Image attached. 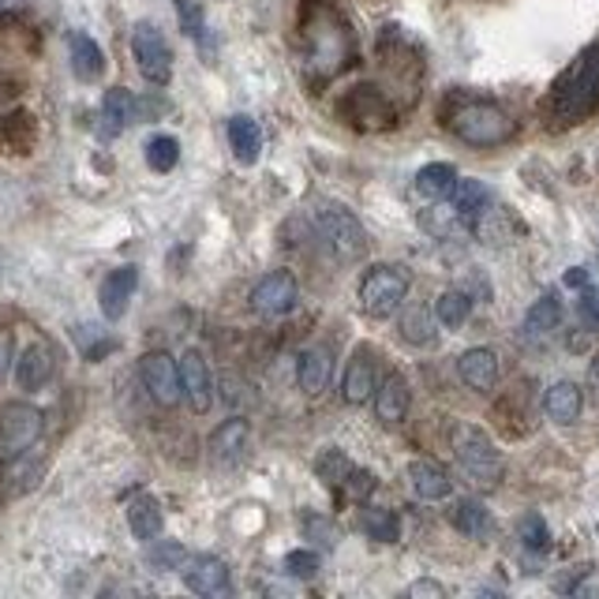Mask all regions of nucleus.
<instances>
[{
	"instance_id": "27",
	"label": "nucleus",
	"mask_w": 599,
	"mask_h": 599,
	"mask_svg": "<svg viewBox=\"0 0 599 599\" xmlns=\"http://www.w3.org/2000/svg\"><path fill=\"white\" fill-rule=\"evenodd\" d=\"M161 521H166V517H161V502L154 495H139L128 502V529L135 540H143V543L158 540Z\"/></svg>"
},
{
	"instance_id": "37",
	"label": "nucleus",
	"mask_w": 599,
	"mask_h": 599,
	"mask_svg": "<svg viewBox=\"0 0 599 599\" xmlns=\"http://www.w3.org/2000/svg\"><path fill=\"white\" fill-rule=\"evenodd\" d=\"M177 161H180V143L172 139V135H154V139L147 143V166L154 172L177 169Z\"/></svg>"
},
{
	"instance_id": "33",
	"label": "nucleus",
	"mask_w": 599,
	"mask_h": 599,
	"mask_svg": "<svg viewBox=\"0 0 599 599\" xmlns=\"http://www.w3.org/2000/svg\"><path fill=\"white\" fill-rule=\"evenodd\" d=\"M42 476V461L31 457V450L15 453V457H8L4 465V484L12 487V491H26V487H34Z\"/></svg>"
},
{
	"instance_id": "38",
	"label": "nucleus",
	"mask_w": 599,
	"mask_h": 599,
	"mask_svg": "<svg viewBox=\"0 0 599 599\" xmlns=\"http://www.w3.org/2000/svg\"><path fill=\"white\" fill-rule=\"evenodd\" d=\"M517 535H521V543H524L529 551H547V547H551L547 521H543L540 513H524L521 521H517Z\"/></svg>"
},
{
	"instance_id": "7",
	"label": "nucleus",
	"mask_w": 599,
	"mask_h": 599,
	"mask_svg": "<svg viewBox=\"0 0 599 599\" xmlns=\"http://www.w3.org/2000/svg\"><path fill=\"white\" fill-rule=\"evenodd\" d=\"M42 431H45L42 408L26 402H8L0 408V457H15L23 450H34Z\"/></svg>"
},
{
	"instance_id": "40",
	"label": "nucleus",
	"mask_w": 599,
	"mask_h": 599,
	"mask_svg": "<svg viewBox=\"0 0 599 599\" xmlns=\"http://www.w3.org/2000/svg\"><path fill=\"white\" fill-rule=\"evenodd\" d=\"M285 569L300 580H312L315 574H319V555H315V551H289Z\"/></svg>"
},
{
	"instance_id": "1",
	"label": "nucleus",
	"mask_w": 599,
	"mask_h": 599,
	"mask_svg": "<svg viewBox=\"0 0 599 599\" xmlns=\"http://www.w3.org/2000/svg\"><path fill=\"white\" fill-rule=\"evenodd\" d=\"M300 49L307 83L323 87L357 60V31L330 0H300Z\"/></svg>"
},
{
	"instance_id": "5",
	"label": "nucleus",
	"mask_w": 599,
	"mask_h": 599,
	"mask_svg": "<svg viewBox=\"0 0 599 599\" xmlns=\"http://www.w3.org/2000/svg\"><path fill=\"white\" fill-rule=\"evenodd\" d=\"M408 270L405 267H371L360 281V307L371 319H389L408 296Z\"/></svg>"
},
{
	"instance_id": "35",
	"label": "nucleus",
	"mask_w": 599,
	"mask_h": 599,
	"mask_svg": "<svg viewBox=\"0 0 599 599\" xmlns=\"http://www.w3.org/2000/svg\"><path fill=\"white\" fill-rule=\"evenodd\" d=\"M349 472H352V461L334 447L323 450L319 461H315V476H319L326 487H341L344 479H349Z\"/></svg>"
},
{
	"instance_id": "12",
	"label": "nucleus",
	"mask_w": 599,
	"mask_h": 599,
	"mask_svg": "<svg viewBox=\"0 0 599 599\" xmlns=\"http://www.w3.org/2000/svg\"><path fill=\"white\" fill-rule=\"evenodd\" d=\"M180 389H184L188 405H192V412H211L214 405V383H211V368H206L203 352L199 349H188L184 357H180Z\"/></svg>"
},
{
	"instance_id": "11",
	"label": "nucleus",
	"mask_w": 599,
	"mask_h": 599,
	"mask_svg": "<svg viewBox=\"0 0 599 599\" xmlns=\"http://www.w3.org/2000/svg\"><path fill=\"white\" fill-rule=\"evenodd\" d=\"M139 375H143V386L150 389V397L158 402L161 408H177L184 389H180V368L169 352H147L139 360Z\"/></svg>"
},
{
	"instance_id": "41",
	"label": "nucleus",
	"mask_w": 599,
	"mask_h": 599,
	"mask_svg": "<svg viewBox=\"0 0 599 599\" xmlns=\"http://www.w3.org/2000/svg\"><path fill=\"white\" fill-rule=\"evenodd\" d=\"M304 529L312 540H319L323 547H334V543H338V529H334L330 521H323V517H304Z\"/></svg>"
},
{
	"instance_id": "32",
	"label": "nucleus",
	"mask_w": 599,
	"mask_h": 599,
	"mask_svg": "<svg viewBox=\"0 0 599 599\" xmlns=\"http://www.w3.org/2000/svg\"><path fill=\"white\" fill-rule=\"evenodd\" d=\"M360 529L368 532V540H378V543H397V535H402L397 513L383 510V506H368V510L360 513Z\"/></svg>"
},
{
	"instance_id": "46",
	"label": "nucleus",
	"mask_w": 599,
	"mask_h": 599,
	"mask_svg": "<svg viewBox=\"0 0 599 599\" xmlns=\"http://www.w3.org/2000/svg\"><path fill=\"white\" fill-rule=\"evenodd\" d=\"M23 8H26V0H0V23L15 20V15H20Z\"/></svg>"
},
{
	"instance_id": "30",
	"label": "nucleus",
	"mask_w": 599,
	"mask_h": 599,
	"mask_svg": "<svg viewBox=\"0 0 599 599\" xmlns=\"http://www.w3.org/2000/svg\"><path fill=\"white\" fill-rule=\"evenodd\" d=\"M447 199H450L453 211H457L468 222V229H472V222H476V217L487 211V203H491V195H487V188L479 184V180H457Z\"/></svg>"
},
{
	"instance_id": "26",
	"label": "nucleus",
	"mask_w": 599,
	"mask_h": 599,
	"mask_svg": "<svg viewBox=\"0 0 599 599\" xmlns=\"http://www.w3.org/2000/svg\"><path fill=\"white\" fill-rule=\"evenodd\" d=\"M450 521L468 540H487V532H491V513H487V506L479 498H457L450 510Z\"/></svg>"
},
{
	"instance_id": "9",
	"label": "nucleus",
	"mask_w": 599,
	"mask_h": 599,
	"mask_svg": "<svg viewBox=\"0 0 599 599\" xmlns=\"http://www.w3.org/2000/svg\"><path fill=\"white\" fill-rule=\"evenodd\" d=\"M338 113L357 128H389L394 124V102H389L386 90L378 87H352L349 94L341 98Z\"/></svg>"
},
{
	"instance_id": "25",
	"label": "nucleus",
	"mask_w": 599,
	"mask_h": 599,
	"mask_svg": "<svg viewBox=\"0 0 599 599\" xmlns=\"http://www.w3.org/2000/svg\"><path fill=\"white\" fill-rule=\"evenodd\" d=\"M453 184H457V169L447 166V161H434V166H423L420 172H416V184L412 192L423 199V203H442Z\"/></svg>"
},
{
	"instance_id": "10",
	"label": "nucleus",
	"mask_w": 599,
	"mask_h": 599,
	"mask_svg": "<svg viewBox=\"0 0 599 599\" xmlns=\"http://www.w3.org/2000/svg\"><path fill=\"white\" fill-rule=\"evenodd\" d=\"M300 304V285L289 270H274L251 289V312L259 319H285L289 312H296Z\"/></svg>"
},
{
	"instance_id": "4",
	"label": "nucleus",
	"mask_w": 599,
	"mask_h": 599,
	"mask_svg": "<svg viewBox=\"0 0 599 599\" xmlns=\"http://www.w3.org/2000/svg\"><path fill=\"white\" fill-rule=\"evenodd\" d=\"M453 457H457L461 472L472 479L476 487H498L506 476V461L502 450L487 439L484 428L476 423H457L453 428Z\"/></svg>"
},
{
	"instance_id": "17",
	"label": "nucleus",
	"mask_w": 599,
	"mask_h": 599,
	"mask_svg": "<svg viewBox=\"0 0 599 599\" xmlns=\"http://www.w3.org/2000/svg\"><path fill=\"white\" fill-rule=\"evenodd\" d=\"M135 285H139V270H135V267L113 270V274L102 281V293H98V300H102V315L109 323L124 319V312H128V304L135 296Z\"/></svg>"
},
{
	"instance_id": "21",
	"label": "nucleus",
	"mask_w": 599,
	"mask_h": 599,
	"mask_svg": "<svg viewBox=\"0 0 599 599\" xmlns=\"http://www.w3.org/2000/svg\"><path fill=\"white\" fill-rule=\"evenodd\" d=\"M330 368H334V360H330V349H323V344H312V349H304L300 352V360H296V383L304 394H323L326 383H330Z\"/></svg>"
},
{
	"instance_id": "3",
	"label": "nucleus",
	"mask_w": 599,
	"mask_h": 599,
	"mask_svg": "<svg viewBox=\"0 0 599 599\" xmlns=\"http://www.w3.org/2000/svg\"><path fill=\"white\" fill-rule=\"evenodd\" d=\"M447 128L468 147L491 150L513 139L517 124L502 105L484 102V98H461L447 109Z\"/></svg>"
},
{
	"instance_id": "47",
	"label": "nucleus",
	"mask_w": 599,
	"mask_h": 599,
	"mask_svg": "<svg viewBox=\"0 0 599 599\" xmlns=\"http://www.w3.org/2000/svg\"><path fill=\"white\" fill-rule=\"evenodd\" d=\"M566 285L585 289V285H588V274H585V270H569V274H566Z\"/></svg>"
},
{
	"instance_id": "28",
	"label": "nucleus",
	"mask_w": 599,
	"mask_h": 599,
	"mask_svg": "<svg viewBox=\"0 0 599 599\" xmlns=\"http://www.w3.org/2000/svg\"><path fill=\"white\" fill-rule=\"evenodd\" d=\"M543 408L555 423H577L580 408H585V394H580L577 383H555L543 397Z\"/></svg>"
},
{
	"instance_id": "15",
	"label": "nucleus",
	"mask_w": 599,
	"mask_h": 599,
	"mask_svg": "<svg viewBox=\"0 0 599 599\" xmlns=\"http://www.w3.org/2000/svg\"><path fill=\"white\" fill-rule=\"evenodd\" d=\"M135 121H139V98H135L132 90H124V87L105 90V98H102V128H98V135H102V139H116V135H121Z\"/></svg>"
},
{
	"instance_id": "24",
	"label": "nucleus",
	"mask_w": 599,
	"mask_h": 599,
	"mask_svg": "<svg viewBox=\"0 0 599 599\" xmlns=\"http://www.w3.org/2000/svg\"><path fill=\"white\" fill-rule=\"evenodd\" d=\"M558 326H562V304H558L555 293H547V296L535 300V304L529 307V315H524V338L547 341Z\"/></svg>"
},
{
	"instance_id": "20",
	"label": "nucleus",
	"mask_w": 599,
	"mask_h": 599,
	"mask_svg": "<svg viewBox=\"0 0 599 599\" xmlns=\"http://www.w3.org/2000/svg\"><path fill=\"white\" fill-rule=\"evenodd\" d=\"M408 405H412V389L402 375H386L375 386V416L383 423H402L408 416Z\"/></svg>"
},
{
	"instance_id": "42",
	"label": "nucleus",
	"mask_w": 599,
	"mask_h": 599,
	"mask_svg": "<svg viewBox=\"0 0 599 599\" xmlns=\"http://www.w3.org/2000/svg\"><path fill=\"white\" fill-rule=\"evenodd\" d=\"M341 487H349L352 498H364V495L375 491V476H371V472H357V468H352L349 479H344Z\"/></svg>"
},
{
	"instance_id": "45",
	"label": "nucleus",
	"mask_w": 599,
	"mask_h": 599,
	"mask_svg": "<svg viewBox=\"0 0 599 599\" xmlns=\"http://www.w3.org/2000/svg\"><path fill=\"white\" fill-rule=\"evenodd\" d=\"M12 349H15L12 334H8V330H0V375H4L8 364H12Z\"/></svg>"
},
{
	"instance_id": "16",
	"label": "nucleus",
	"mask_w": 599,
	"mask_h": 599,
	"mask_svg": "<svg viewBox=\"0 0 599 599\" xmlns=\"http://www.w3.org/2000/svg\"><path fill=\"white\" fill-rule=\"evenodd\" d=\"M53 371H57V352H53V344L34 341V344H26L20 364H15V378H20L23 389H42V386H49Z\"/></svg>"
},
{
	"instance_id": "43",
	"label": "nucleus",
	"mask_w": 599,
	"mask_h": 599,
	"mask_svg": "<svg viewBox=\"0 0 599 599\" xmlns=\"http://www.w3.org/2000/svg\"><path fill=\"white\" fill-rule=\"evenodd\" d=\"M408 596H434V599H442V596H447V588H442L439 580H416V585L408 588Z\"/></svg>"
},
{
	"instance_id": "39",
	"label": "nucleus",
	"mask_w": 599,
	"mask_h": 599,
	"mask_svg": "<svg viewBox=\"0 0 599 599\" xmlns=\"http://www.w3.org/2000/svg\"><path fill=\"white\" fill-rule=\"evenodd\" d=\"M177 15H180V26H184L188 38H195L199 45H206V20H203V8L195 0H177Z\"/></svg>"
},
{
	"instance_id": "31",
	"label": "nucleus",
	"mask_w": 599,
	"mask_h": 599,
	"mask_svg": "<svg viewBox=\"0 0 599 599\" xmlns=\"http://www.w3.org/2000/svg\"><path fill=\"white\" fill-rule=\"evenodd\" d=\"M434 312H428L423 304L408 307V312L402 315V338L408 344H416V349H431L434 341H439V330H434Z\"/></svg>"
},
{
	"instance_id": "8",
	"label": "nucleus",
	"mask_w": 599,
	"mask_h": 599,
	"mask_svg": "<svg viewBox=\"0 0 599 599\" xmlns=\"http://www.w3.org/2000/svg\"><path fill=\"white\" fill-rule=\"evenodd\" d=\"M132 57L139 65L143 79L154 87H166L172 76V49L166 42V34L158 31L154 23H135L132 31Z\"/></svg>"
},
{
	"instance_id": "36",
	"label": "nucleus",
	"mask_w": 599,
	"mask_h": 599,
	"mask_svg": "<svg viewBox=\"0 0 599 599\" xmlns=\"http://www.w3.org/2000/svg\"><path fill=\"white\" fill-rule=\"evenodd\" d=\"M184 562H188V551L180 547V543H172V540L154 543L150 540V547H147V566L150 569H158V574H169V569H180Z\"/></svg>"
},
{
	"instance_id": "2",
	"label": "nucleus",
	"mask_w": 599,
	"mask_h": 599,
	"mask_svg": "<svg viewBox=\"0 0 599 599\" xmlns=\"http://www.w3.org/2000/svg\"><path fill=\"white\" fill-rule=\"evenodd\" d=\"M599 109V38L558 76L551 113L562 124H580Z\"/></svg>"
},
{
	"instance_id": "34",
	"label": "nucleus",
	"mask_w": 599,
	"mask_h": 599,
	"mask_svg": "<svg viewBox=\"0 0 599 599\" xmlns=\"http://www.w3.org/2000/svg\"><path fill=\"white\" fill-rule=\"evenodd\" d=\"M468 315H472V300H468V293H461V289H447V293L439 296V304H434V319L442 326H450V330L465 326Z\"/></svg>"
},
{
	"instance_id": "29",
	"label": "nucleus",
	"mask_w": 599,
	"mask_h": 599,
	"mask_svg": "<svg viewBox=\"0 0 599 599\" xmlns=\"http://www.w3.org/2000/svg\"><path fill=\"white\" fill-rule=\"evenodd\" d=\"M229 143H233V154L236 161L244 166H256L259 154H262V132L251 116H233L229 121Z\"/></svg>"
},
{
	"instance_id": "6",
	"label": "nucleus",
	"mask_w": 599,
	"mask_h": 599,
	"mask_svg": "<svg viewBox=\"0 0 599 599\" xmlns=\"http://www.w3.org/2000/svg\"><path fill=\"white\" fill-rule=\"evenodd\" d=\"M315 225H319L323 240L330 244L341 259H360L368 251L364 225L357 222V214L352 211H344L341 203H323L319 214H315Z\"/></svg>"
},
{
	"instance_id": "18",
	"label": "nucleus",
	"mask_w": 599,
	"mask_h": 599,
	"mask_svg": "<svg viewBox=\"0 0 599 599\" xmlns=\"http://www.w3.org/2000/svg\"><path fill=\"white\" fill-rule=\"evenodd\" d=\"M408 484H412V491L420 495L423 502H442V498L453 491L450 472L431 457H420L408 465Z\"/></svg>"
},
{
	"instance_id": "13",
	"label": "nucleus",
	"mask_w": 599,
	"mask_h": 599,
	"mask_svg": "<svg viewBox=\"0 0 599 599\" xmlns=\"http://www.w3.org/2000/svg\"><path fill=\"white\" fill-rule=\"evenodd\" d=\"M180 569H184L188 588L199 596H225L229 592V566H225L217 555H195V558H188Z\"/></svg>"
},
{
	"instance_id": "22",
	"label": "nucleus",
	"mask_w": 599,
	"mask_h": 599,
	"mask_svg": "<svg viewBox=\"0 0 599 599\" xmlns=\"http://www.w3.org/2000/svg\"><path fill=\"white\" fill-rule=\"evenodd\" d=\"M248 420H240V416H233V420H225L222 428L211 434V453L217 465H236V461L244 457V450H248Z\"/></svg>"
},
{
	"instance_id": "14",
	"label": "nucleus",
	"mask_w": 599,
	"mask_h": 599,
	"mask_svg": "<svg viewBox=\"0 0 599 599\" xmlns=\"http://www.w3.org/2000/svg\"><path fill=\"white\" fill-rule=\"evenodd\" d=\"M378 386V368H375V352L357 349V357L349 360V371L341 378V397L349 405H364L368 397H375Z\"/></svg>"
},
{
	"instance_id": "19",
	"label": "nucleus",
	"mask_w": 599,
	"mask_h": 599,
	"mask_svg": "<svg viewBox=\"0 0 599 599\" xmlns=\"http://www.w3.org/2000/svg\"><path fill=\"white\" fill-rule=\"evenodd\" d=\"M457 375L468 389L487 394V389L498 386V357L491 349H468L465 357L457 360Z\"/></svg>"
},
{
	"instance_id": "44",
	"label": "nucleus",
	"mask_w": 599,
	"mask_h": 599,
	"mask_svg": "<svg viewBox=\"0 0 599 599\" xmlns=\"http://www.w3.org/2000/svg\"><path fill=\"white\" fill-rule=\"evenodd\" d=\"M580 315H585V319L592 323V326H599V293L580 296Z\"/></svg>"
},
{
	"instance_id": "23",
	"label": "nucleus",
	"mask_w": 599,
	"mask_h": 599,
	"mask_svg": "<svg viewBox=\"0 0 599 599\" xmlns=\"http://www.w3.org/2000/svg\"><path fill=\"white\" fill-rule=\"evenodd\" d=\"M68 53H71V71H76L83 83H94L98 76L105 71V53L98 49V42L83 31L68 34Z\"/></svg>"
}]
</instances>
